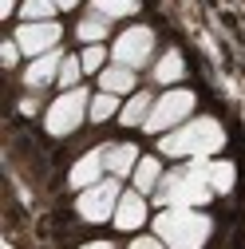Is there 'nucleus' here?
<instances>
[{
    "label": "nucleus",
    "instance_id": "1",
    "mask_svg": "<svg viewBox=\"0 0 245 249\" xmlns=\"http://www.w3.org/2000/svg\"><path fill=\"white\" fill-rule=\"evenodd\" d=\"M222 142H226V131L218 119H190L178 131L162 135L158 150L166 159H210V154L222 150Z\"/></svg>",
    "mask_w": 245,
    "mask_h": 249
},
{
    "label": "nucleus",
    "instance_id": "2",
    "mask_svg": "<svg viewBox=\"0 0 245 249\" xmlns=\"http://www.w3.org/2000/svg\"><path fill=\"white\" fill-rule=\"evenodd\" d=\"M210 230V217L190 206H170L155 217V237H162L166 249H202Z\"/></svg>",
    "mask_w": 245,
    "mask_h": 249
},
{
    "label": "nucleus",
    "instance_id": "3",
    "mask_svg": "<svg viewBox=\"0 0 245 249\" xmlns=\"http://www.w3.org/2000/svg\"><path fill=\"white\" fill-rule=\"evenodd\" d=\"M158 198V206L162 210H170V206H206L210 198H213V186H210V178H206V159H194V166L190 170H174V174H166L162 182H158V190H155Z\"/></svg>",
    "mask_w": 245,
    "mask_h": 249
},
{
    "label": "nucleus",
    "instance_id": "4",
    "mask_svg": "<svg viewBox=\"0 0 245 249\" xmlns=\"http://www.w3.org/2000/svg\"><path fill=\"white\" fill-rule=\"evenodd\" d=\"M87 111H91V99H87V91H83V87L64 91V95H59V99L48 107V135H55V139L71 135L79 123L87 119Z\"/></svg>",
    "mask_w": 245,
    "mask_h": 249
},
{
    "label": "nucleus",
    "instance_id": "5",
    "mask_svg": "<svg viewBox=\"0 0 245 249\" xmlns=\"http://www.w3.org/2000/svg\"><path fill=\"white\" fill-rule=\"evenodd\" d=\"M190 111H194V91H182V87H174V91H166V95H162L155 107H150L146 131H150V135L174 131L178 123H186V119H190Z\"/></svg>",
    "mask_w": 245,
    "mask_h": 249
},
{
    "label": "nucleus",
    "instance_id": "6",
    "mask_svg": "<svg viewBox=\"0 0 245 249\" xmlns=\"http://www.w3.org/2000/svg\"><path fill=\"white\" fill-rule=\"evenodd\" d=\"M119 182L115 178H103L99 186H91V190H79L75 198V210L83 222H107V217H115V206H119Z\"/></svg>",
    "mask_w": 245,
    "mask_h": 249
},
{
    "label": "nucleus",
    "instance_id": "7",
    "mask_svg": "<svg viewBox=\"0 0 245 249\" xmlns=\"http://www.w3.org/2000/svg\"><path fill=\"white\" fill-rule=\"evenodd\" d=\"M115 64H122V68H142L146 59H150V52H155V32L150 28H127L119 40H115Z\"/></svg>",
    "mask_w": 245,
    "mask_h": 249
},
{
    "label": "nucleus",
    "instance_id": "8",
    "mask_svg": "<svg viewBox=\"0 0 245 249\" xmlns=\"http://www.w3.org/2000/svg\"><path fill=\"white\" fill-rule=\"evenodd\" d=\"M59 24L55 20H44V24H20L16 28V44H20V52H28V55H48V52H55V44H59Z\"/></svg>",
    "mask_w": 245,
    "mask_h": 249
},
{
    "label": "nucleus",
    "instance_id": "9",
    "mask_svg": "<svg viewBox=\"0 0 245 249\" xmlns=\"http://www.w3.org/2000/svg\"><path fill=\"white\" fill-rule=\"evenodd\" d=\"M103 170H107V159H103V150H87L83 159L71 166L68 182L75 186V190H91V186H99V182H103Z\"/></svg>",
    "mask_w": 245,
    "mask_h": 249
},
{
    "label": "nucleus",
    "instance_id": "10",
    "mask_svg": "<svg viewBox=\"0 0 245 249\" xmlns=\"http://www.w3.org/2000/svg\"><path fill=\"white\" fill-rule=\"evenodd\" d=\"M142 222H146V198L139 190H127L115 206V226L119 230H139Z\"/></svg>",
    "mask_w": 245,
    "mask_h": 249
},
{
    "label": "nucleus",
    "instance_id": "11",
    "mask_svg": "<svg viewBox=\"0 0 245 249\" xmlns=\"http://www.w3.org/2000/svg\"><path fill=\"white\" fill-rule=\"evenodd\" d=\"M64 59H68V55H59V52H48V55L32 59V64H28V71H24V83H28V87H44V83L59 79V68H64Z\"/></svg>",
    "mask_w": 245,
    "mask_h": 249
},
{
    "label": "nucleus",
    "instance_id": "12",
    "mask_svg": "<svg viewBox=\"0 0 245 249\" xmlns=\"http://www.w3.org/2000/svg\"><path fill=\"white\" fill-rule=\"evenodd\" d=\"M150 107H155V99H150L146 91H135V95H131L127 103H122V111H119V123H122V127H146Z\"/></svg>",
    "mask_w": 245,
    "mask_h": 249
},
{
    "label": "nucleus",
    "instance_id": "13",
    "mask_svg": "<svg viewBox=\"0 0 245 249\" xmlns=\"http://www.w3.org/2000/svg\"><path fill=\"white\" fill-rule=\"evenodd\" d=\"M103 159H107V170L119 178V174H131L139 166V150H135V142H115L103 150Z\"/></svg>",
    "mask_w": 245,
    "mask_h": 249
},
{
    "label": "nucleus",
    "instance_id": "14",
    "mask_svg": "<svg viewBox=\"0 0 245 249\" xmlns=\"http://www.w3.org/2000/svg\"><path fill=\"white\" fill-rule=\"evenodd\" d=\"M99 87L107 91V95H127V91H135V68H103L99 71Z\"/></svg>",
    "mask_w": 245,
    "mask_h": 249
},
{
    "label": "nucleus",
    "instance_id": "15",
    "mask_svg": "<svg viewBox=\"0 0 245 249\" xmlns=\"http://www.w3.org/2000/svg\"><path fill=\"white\" fill-rule=\"evenodd\" d=\"M158 182H162L158 159H139V166H135V190L139 194H150V190H158Z\"/></svg>",
    "mask_w": 245,
    "mask_h": 249
},
{
    "label": "nucleus",
    "instance_id": "16",
    "mask_svg": "<svg viewBox=\"0 0 245 249\" xmlns=\"http://www.w3.org/2000/svg\"><path fill=\"white\" fill-rule=\"evenodd\" d=\"M155 79L158 83H178L182 79V52H166L162 59H158V64H155Z\"/></svg>",
    "mask_w": 245,
    "mask_h": 249
},
{
    "label": "nucleus",
    "instance_id": "17",
    "mask_svg": "<svg viewBox=\"0 0 245 249\" xmlns=\"http://www.w3.org/2000/svg\"><path fill=\"white\" fill-rule=\"evenodd\" d=\"M55 0H24V8H20V16H24V24H44V20H52L55 16Z\"/></svg>",
    "mask_w": 245,
    "mask_h": 249
},
{
    "label": "nucleus",
    "instance_id": "18",
    "mask_svg": "<svg viewBox=\"0 0 245 249\" xmlns=\"http://www.w3.org/2000/svg\"><path fill=\"white\" fill-rule=\"evenodd\" d=\"M206 178H210V186H213V194L233 190V166H229V162H206Z\"/></svg>",
    "mask_w": 245,
    "mask_h": 249
},
{
    "label": "nucleus",
    "instance_id": "19",
    "mask_svg": "<svg viewBox=\"0 0 245 249\" xmlns=\"http://www.w3.org/2000/svg\"><path fill=\"white\" fill-rule=\"evenodd\" d=\"M122 107H119V95H107V91H99L95 99H91V111H87V119H95V123H107L111 115H119Z\"/></svg>",
    "mask_w": 245,
    "mask_h": 249
},
{
    "label": "nucleus",
    "instance_id": "20",
    "mask_svg": "<svg viewBox=\"0 0 245 249\" xmlns=\"http://www.w3.org/2000/svg\"><path fill=\"white\" fill-rule=\"evenodd\" d=\"M79 40H87V44L107 40V16H87V20H79Z\"/></svg>",
    "mask_w": 245,
    "mask_h": 249
},
{
    "label": "nucleus",
    "instance_id": "21",
    "mask_svg": "<svg viewBox=\"0 0 245 249\" xmlns=\"http://www.w3.org/2000/svg\"><path fill=\"white\" fill-rule=\"evenodd\" d=\"M135 8H139V0H95V12L107 16V20H115V16H131Z\"/></svg>",
    "mask_w": 245,
    "mask_h": 249
},
{
    "label": "nucleus",
    "instance_id": "22",
    "mask_svg": "<svg viewBox=\"0 0 245 249\" xmlns=\"http://www.w3.org/2000/svg\"><path fill=\"white\" fill-rule=\"evenodd\" d=\"M79 75H83V59L68 55V59H64V68H59V83H64V91L79 87Z\"/></svg>",
    "mask_w": 245,
    "mask_h": 249
},
{
    "label": "nucleus",
    "instance_id": "23",
    "mask_svg": "<svg viewBox=\"0 0 245 249\" xmlns=\"http://www.w3.org/2000/svg\"><path fill=\"white\" fill-rule=\"evenodd\" d=\"M79 59H83V71H103V59H107V48H103V44H87Z\"/></svg>",
    "mask_w": 245,
    "mask_h": 249
},
{
    "label": "nucleus",
    "instance_id": "24",
    "mask_svg": "<svg viewBox=\"0 0 245 249\" xmlns=\"http://www.w3.org/2000/svg\"><path fill=\"white\" fill-rule=\"evenodd\" d=\"M0 55H4V64L12 68L16 59H20V44H16V40H4V44H0Z\"/></svg>",
    "mask_w": 245,
    "mask_h": 249
},
{
    "label": "nucleus",
    "instance_id": "25",
    "mask_svg": "<svg viewBox=\"0 0 245 249\" xmlns=\"http://www.w3.org/2000/svg\"><path fill=\"white\" fill-rule=\"evenodd\" d=\"M131 249H166V241L162 237H135Z\"/></svg>",
    "mask_w": 245,
    "mask_h": 249
},
{
    "label": "nucleus",
    "instance_id": "26",
    "mask_svg": "<svg viewBox=\"0 0 245 249\" xmlns=\"http://www.w3.org/2000/svg\"><path fill=\"white\" fill-rule=\"evenodd\" d=\"M12 8H16V0H0V16H12Z\"/></svg>",
    "mask_w": 245,
    "mask_h": 249
},
{
    "label": "nucleus",
    "instance_id": "27",
    "mask_svg": "<svg viewBox=\"0 0 245 249\" xmlns=\"http://www.w3.org/2000/svg\"><path fill=\"white\" fill-rule=\"evenodd\" d=\"M83 249H115V245H111V241H87Z\"/></svg>",
    "mask_w": 245,
    "mask_h": 249
},
{
    "label": "nucleus",
    "instance_id": "28",
    "mask_svg": "<svg viewBox=\"0 0 245 249\" xmlns=\"http://www.w3.org/2000/svg\"><path fill=\"white\" fill-rule=\"evenodd\" d=\"M55 4H59V8H75L79 0H55Z\"/></svg>",
    "mask_w": 245,
    "mask_h": 249
}]
</instances>
